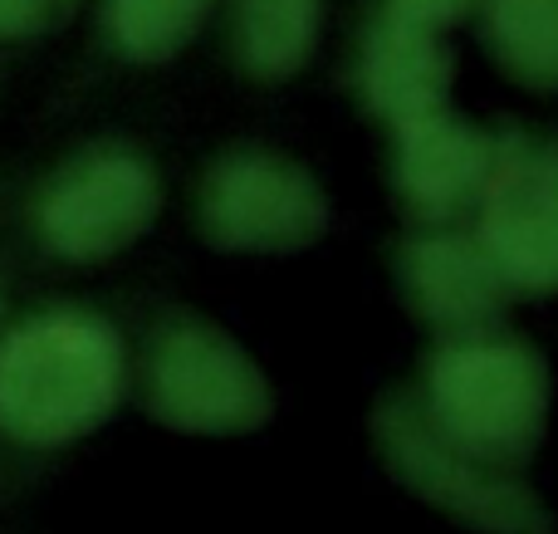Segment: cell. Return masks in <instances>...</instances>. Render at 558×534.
Returning a JSON list of instances; mask_svg holds the SVG:
<instances>
[{"label": "cell", "instance_id": "7", "mask_svg": "<svg viewBox=\"0 0 558 534\" xmlns=\"http://www.w3.org/2000/svg\"><path fill=\"white\" fill-rule=\"evenodd\" d=\"M471 211L475 241L490 255L510 300L558 294V143L549 133H495L490 172Z\"/></svg>", "mask_w": 558, "mask_h": 534}, {"label": "cell", "instance_id": "4", "mask_svg": "<svg viewBox=\"0 0 558 534\" xmlns=\"http://www.w3.org/2000/svg\"><path fill=\"white\" fill-rule=\"evenodd\" d=\"M143 402L162 427L192 437H245L275 417L260 363L202 314H167L147 339Z\"/></svg>", "mask_w": 558, "mask_h": 534}, {"label": "cell", "instance_id": "1", "mask_svg": "<svg viewBox=\"0 0 558 534\" xmlns=\"http://www.w3.org/2000/svg\"><path fill=\"white\" fill-rule=\"evenodd\" d=\"M128 359L94 310L54 304L0 333V432L20 447H69L123 402Z\"/></svg>", "mask_w": 558, "mask_h": 534}, {"label": "cell", "instance_id": "14", "mask_svg": "<svg viewBox=\"0 0 558 534\" xmlns=\"http://www.w3.org/2000/svg\"><path fill=\"white\" fill-rule=\"evenodd\" d=\"M78 0H0V39H29L64 25Z\"/></svg>", "mask_w": 558, "mask_h": 534}, {"label": "cell", "instance_id": "5", "mask_svg": "<svg viewBox=\"0 0 558 534\" xmlns=\"http://www.w3.org/2000/svg\"><path fill=\"white\" fill-rule=\"evenodd\" d=\"M333 206L304 162L270 147H231L202 172L196 226L226 255H294L324 241Z\"/></svg>", "mask_w": 558, "mask_h": 534}, {"label": "cell", "instance_id": "10", "mask_svg": "<svg viewBox=\"0 0 558 534\" xmlns=\"http://www.w3.org/2000/svg\"><path fill=\"white\" fill-rule=\"evenodd\" d=\"M451 78L456 64L436 29L407 25V20L367 5L363 25H357L353 64H348V84L367 118L392 128L426 108H441L451 94Z\"/></svg>", "mask_w": 558, "mask_h": 534}, {"label": "cell", "instance_id": "11", "mask_svg": "<svg viewBox=\"0 0 558 534\" xmlns=\"http://www.w3.org/2000/svg\"><path fill=\"white\" fill-rule=\"evenodd\" d=\"M324 0H235L231 59L255 84H284L314 59Z\"/></svg>", "mask_w": 558, "mask_h": 534}, {"label": "cell", "instance_id": "9", "mask_svg": "<svg viewBox=\"0 0 558 534\" xmlns=\"http://www.w3.org/2000/svg\"><path fill=\"white\" fill-rule=\"evenodd\" d=\"M490 153H495V133L465 123L446 104L392 123L387 172H392V192L402 202V211L416 226L461 221L485 186Z\"/></svg>", "mask_w": 558, "mask_h": 534}, {"label": "cell", "instance_id": "2", "mask_svg": "<svg viewBox=\"0 0 558 534\" xmlns=\"http://www.w3.org/2000/svg\"><path fill=\"white\" fill-rule=\"evenodd\" d=\"M412 388L432 427L490 466L520 471L549 432V363L505 324L436 333Z\"/></svg>", "mask_w": 558, "mask_h": 534}, {"label": "cell", "instance_id": "13", "mask_svg": "<svg viewBox=\"0 0 558 534\" xmlns=\"http://www.w3.org/2000/svg\"><path fill=\"white\" fill-rule=\"evenodd\" d=\"M216 0H104V35L133 64H162L192 45Z\"/></svg>", "mask_w": 558, "mask_h": 534}, {"label": "cell", "instance_id": "6", "mask_svg": "<svg viewBox=\"0 0 558 534\" xmlns=\"http://www.w3.org/2000/svg\"><path fill=\"white\" fill-rule=\"evenodd\" d=\"M162 211V177L137 147L94 143L69 157L35 196V235L74 265L113 260Z\"/></svg>", "mask_w": 558, "mask_h": 534}, {"label": "cell", "instance_id": "8", "mask_svg": "<svg viewBox=\"0 0 558 534\" xmlns=\"http://www.w3.org/2000/svg\"><path fill=\"white\" fill-rule=\"evenodd\" d=\"M392 270H397L402 304L432 333H465V329H485V324L505 319L510 290L495 275L475 231H465L461 221L416 226L412 235H402L392 255Z\"/></svg>", "mask_w": 558, "mask_h": 534}, {"label": "cell", "instance_id": "12", "mask_svg": "<svg viewBox=\"0 0 558 534\" xmlns=\"http://www.w3.org/2000/svg\"><path fill=\"white\" fill-rule=\"evenodd\" d=\"M481 39L490 59L534 94L558 88V0H481Z\"/></svg>", "mask_w": 558, "mask_h": 534}, {"label": "cell", "instance_id": "3", "mask_svg": "<svg viewBox=\"0 0 558 534\" xmlns=\"http://www.w3.org/2000/svg\"><path fill=\"white\" fill-rule=\"evenodd\" d=\"M373 441L383 466L441 515L481 534H554V515L520 481V471L461 451L432 427L416 388H392L373 408Z\"/></svg>", "mask_w": 558, "mask_h": 534}, {"label": "cell", "instance_id": "15", "mask_svg": "<svg viewBox=\"0 0 558 534\" xmlns=\"http://www.w3.org/2000/svg\"><path fill=\"white\" fill-rule=\"evenodd\" d=\"M475 5H481V0H373V10H387V15L407 20V25L436 29V35L465 25V20L475 15Z\"/></svg>", "mask_w": 558, "mask_h": 534}]
</instances>
